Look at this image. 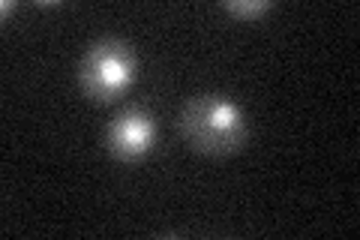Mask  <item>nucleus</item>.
I'll return each mask as SVG.
<instances>
[{
  "instance_id": "1",
  "label": "nucleus",
  "mask_w": 360,
  "mask_h": 240,
  "mask_svg": "<svg viewBox=\"0 0 360 240\" xmlns=\"http://www.w3.org/2000/svg\"><path fill=\"white\" fill-rule=\"evenodd\" d=\"M177 130L195 153L205 156H229L240 151L250 135L243 111L219 94H201L189 99L177 118Z\"/></svg>"
},
{
  "instance_id": "3",
  "label": "nucleus",
  "mask_w": 360,
  "mask_h": 240,
  "mask_svg": "<svg viewBox=\"0 0 360 240\" xmlns=\"http://www.w3.org/2000/svg\"><path fill=\"white\" fill-rule=\"evenodd\" d=\"M156 141V120L148 108L127 106L115 114L105 130V151L117 163H141L153 151Z\"/></svg>"
},
{
  "instance_id": "2",
  "label": "nucleus",
  "mask_w": 360,
  "mask_h": 240,
  "mask_svg": "<svg viewBox=\"0 0 360 240\" xmlns=\"http://www.w3.org/2000/svg\"><path fill=\"white\" fill-rule=\"evenodd\" d=\"M135 75H139V57L132 45L120 37L96 39L78 63V87L99 106L127 94L135 84Z\"/></svg>"
},
{
  "instance_id": "4",
  "label": "nucleus",
  "mask_w": 360,
  "mask_h": 240,
  "mask_svg": "<svg viewBox=\"0 0 360 240\" xmlns=\"http://www.w3.org/2000/svg\"><path fill=\"white\" fill-rule=\"evenodd\" d=\"M270 9H274V4H267V0H225L222 4V13H229L231 18L238 21H262Z\"/></svg>"
}]
</instances>
